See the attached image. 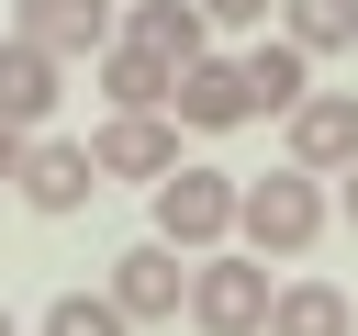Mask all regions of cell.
Wrapping results in <instances>:
<instances>
[{"instance_id":"8fae6325","label":"cell","mask_w":358,"mask_h":336,"mask_svg":"<svg viewBox=\"0 0 358 336\" xmlns=\"http://www.w3.org/2000/svg\"><path fill=\"white\" fill-rule=\"evenodd\" d=\"M90 78H101V101H112V112H168V101H179V67H168V56H145V45H123V34L90 56Z\"/></svg>"},{"instance_id":"7a4b0ae2","label":"cell","mask_w":358,"mask_h":336,"mask_svg":"<svg viewBox=\"0 0 358 336\" xmlns=\"http://www.w3.org/2000/svg\"><path fill=\"white\" fill-rule=\"evenodd\" d=\"M268 258H246V246H213V258H190V325L201 336H268Z\"/></svg>"},{"instance_id":"2e32d148","label":"cell","mask_w":358,"mask_h":336,"mask_svg":"<svg viewBox=\"0 0 358 336\" xmlns=\"http://www.w3.org/2000/svg\"><path fill=\"white\" fill-rule=\"evenodd\" d=\"M34 336H134V325H123L112 291H56V302L34 314Z\"/></svg>"},{"instance_id":"5bb4252c","label":"cell","mask_w":358,"mask_h":336,"mask_svg":"<svg viewBox=\"0 0 358 336\" xmlns=\"http://www.w3.org/2000/svg\"><path fill=\"white\" fill-rule=\"evenodd\" d=\"M235 67H246V101H257V112H291V101L313 90V56H302L291 34H257V45L235 56Z\"/></svg>"},{"instance_id":"5b68a950","label":"cell","mask_w":358,"mask_h":336,"mask_svg":"<svg viewBox=\"0 0 358 336\" xmlns=\"http://www.w3.org/2000/svg\"><path fill=\"white\" fill-rule=\"evenodd\" d=\"M280 123H291V168H313V179L358 168V90H302Z\"/></svg>"},{"instance_id":"4fadbf2b","label":"cell","mask_w":358,"mask_h":336,"mask_svg":"<svg viewBox=\"0 0 358 336\" xmlns=\"http://www.w3.org/2000/svg\"><path fill=\"white\" fill-rule=\"evenodd\" d=\"M268 336H358V302L336 280H280L268 291Z\"/></svg>"},{"instance_id":"ac0fdd59","label":"cell","mask_w":358,"mask_h":336,"mask_svg":"<svg viewBox=\"0 0 358 336\" xmlns=\"http://www.w3.org/2000/svg\"><path fill=\"white\" fill-rule=\"evenodd\" d=\"M11 168H22V123H0V179H11Z\"/></svg>"},{"instance_id":"3957f363","label":"cell","mask_w":358,"mask_h":336,"mask_svg":"<svg viewBox=\"0 0 358 336\" xmlns=\"http://www.w3.org/2000/svg\"><path fill=\"white\" fill-rule=\"evenodd\" d=\"M224 235H235V179L179 157V168L157 179V246H179V258H213Z\"/></svg>"},{"instance_id":"52a82bcc","label":"cell","mask_w":358,"mask_h":336,"mask_svg":"<svg viewBox=\"0 0 358 336\" xmlns=\"http://www.w3.org/2000/svg\"><path fill=\"white\" fill-rule=\"evenodd\" d=\"M112 302H123V325H168L179 302H190V269H179V246H123L112 258Z\"/></svg>"},{"instance_id":"d6986e66","label":"cell","mask_w":358,"mask_h":336,"mask_svg":"<svg viewBox=\"0 0 358 336\" xmlns=\"http://www.w3.org/2000/svg\"><path fill=\"white\" fill-rule=\"evenodd\" d=\"M347 224H358V168H347Z\"/></svg>"},{"instance_id":"ba28073f","label":"cell","mask_w":358,"mask_h":336,"mask_svg":"<svg viewBox=\"0 0 358 336\" xmlns=\"http://www.w3.org/2000/svg\"><path fill=\"white\" fill-rule=\"evenodd\" d=\"M168 112H179L190 134H235V123H257V101H246V67H235V56H190Z\"/></svg>"},{"instance_id":"ffe728a7","label":"cell","mask_w":358,"mask_h":336,"mask_svg":"<svg viewBox=\"0 0 358 336\" xmlns=\"http://www.w3.org/2000/svg\"><path fill=\"white\" fill-rule=\"evenodd\" d=\"M0 336H22V325H11V302H0Z\"/></svg>"},{"instance_id":"7c38bea8","label":"cell","mask_w":358,"mask_h":336,"mask_svg":"<svg viewBox=\"0 0 358 336\" xmlns=\"http://www.w3.org/2000/svg\"><path fill=\"white\" fill-rule=\"evenodd\" d=\"M123 45L190 67V56H213V11H201V0H134V11H123Z\"/></svg>"},{"instance_id":"e0dca14e","label":"cell","mask_w":358,"mask_h":336,"mask_svg":"<svg viewBox=\"0 0 358 336\" xmlns=\"http://www.w3.org/2000/svg\"><path fill=\"white\" fill-rule=\"evenodd\" d=\"M201 11H213V22H257V34H268V11H280V0H201Z\"/></svg>"},{"instance_id":"9a60e30c","label":"cell","mask_w":358,"mask_h":336,"mask_svg":"<svg viewBox=\"0 0 358 336\" xmlns=\"http://www.w3.org/2000/svg\"><path fill=\"white\" fill-rule=\"evenodd\" d=\"M280 34L302 56H336V45H358V0H280Z\"/></svg>"},{"instance_id":"6da1fadb","label":"cell","mask_w":358,"mask_h":336,"mask_svg":"<svg viewBox=\"0 0 358 336\" xmlns=\"http://www.w3.org/2000/svg\"><path fill=\"white\" fill-rule=\"evenodd\" d=\"M235 235H246V258H302V246L324 235V179H313V168L235 179Z\"/></svg>"},{"instance_id":"8992f818","label":"cell","mask_w":358,"mask_h":336,"mask_svg":"<svg viewBox=\"0 0 358 336\" xmlns=\"http://www.w3.org/2000/svg\"><path fill=\"white\" fill-rule=\"evenodd\" d=\"M11 190H22L34 213H78V202L101 190V168H90V146H67V134H22V168H11Z\"/></svg>"},{"instance_id":"30bf717a","label":"cell","mask_w":358,"mask_h":336,"mask_svg":"<svg viewBox=\"0 0 358 336\" xmlns=\"http://www.w3.org/2000/svg\"><path fill=\"white\" fill-rule=\"evenodd\" d=\"M11 34L45 56H101L112 45V0H11Z\"/></svg>"},{"instance_id":"9c48e42d","label":"cell","mask_w":358,"mask_h":336,"mask_svg":"<svg viewBox=\"0 0 358 336\" xmlns=\"http://www.w3.org/2000/svg\"><path fill=\"white\" fill-rule=\"evenodd\" d=\"M67 101V56H45V45H0V123H22V134H45V112Z\"/></svg>"},{"instance_id":"277c9868","label":"cell","mask_w":358,"mask_h":336,"mask_svg":"<svg viewBox=\"0 0 358 336\" xmlns=\"http://www.w3.org/2000/svg\"><path fill=\"white\" fill-rule=\"evenodd\" d=\"M90 168H101V179H145V190H157V179L179 168V123H168V112H112V123L90 134Z\"/></svg>"}]
</instances>
